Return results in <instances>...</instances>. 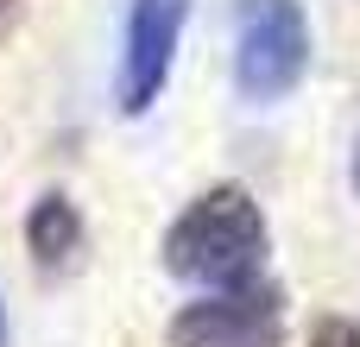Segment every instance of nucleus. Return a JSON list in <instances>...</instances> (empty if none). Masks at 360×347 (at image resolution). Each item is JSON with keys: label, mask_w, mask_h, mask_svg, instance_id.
Segmentation results:
<instances>
[{"label": "nucleus", "mask_w": 360, "mask_h": 347, "mask_svg": "<svg viewBox=\"0 0 360 347\" xmlns=\"http://www.w3.org/2000/svg\"><path fill=\"white\" fill-rule=\"evenodd\" d=\"M266 215L253 202V190L240 183H215L202 190L171 228H165V272L184 278V284H209V291H234V284H253L259 266H266Z\"/></svg>", "instance_id": "obj_1"}, {"label": "nucleus", "mask_w": 360, "mask_h": 347, "mask_svg": "<svg viewBox=\"0 0 360 347\" xmlns=\"http://www.w3.org/2000/svg\"><path fill=\"white\" fill-rule=\"evenodd\" d=\"M310 76L304 0H234V89L253 107L285 101Z\"/></svg>", "instance_id": "obj_2"}, {"label": "nucleus", "mask_w": 360, "mask_h": 347, "mask_svg": "<svg viewBox=\"0 0 360 347\" xmlns=\"http://www.w3.org/2000/svg\"><path fill=\"white\" fill-rule=\"evenodd\" d=\"M165 347H285V291L266 278L209 291L165 322Z\"/></svg>", "instance_id": "obj_3"}, {"label": "nucleus", "mask_w": 360, "mask_h": 347, "mask_svg": "<svg viewBox=\"0 0 360 347\" xmlns=\"http://www.w3.org/2000/svg\"><path fill=\"white\" fill-rule=\"evenodd\" d=\"M184 19H190V0H127L120 76H114L120 114H146V107L165 95V82H171V63H177Z\"/></svg>", "instance_id": "obj_4"}, {"label": "nucleus", "mask_w": 360, "mask_h": 347, "mask_svg": "<svg viewBox=\"0 0 360 347\" xmlns=\"http://www.w3.org/2000/svg\"><path fill=\"white\" fill-rule=\"evenodd\" d=\"M25 247H32V259H38L44 272L76 266V253H82V215H76V202H70L63 190H44V196L25 209Z\"/></svg>", "instance_id": "obj_5"}, {"label": "nucleus", "mask_w": 360, "mask_h": 347, "mask_svg": "<svg viewBox=\"0 0 360 347\" xmlns=\"http://www.w3.org/2000/svg\"><path fill=\"white\" fill-rule=\"evenodd\" d=\"M310 347H360V329L348 316H323V322L310 329Z\"/></svg>", "instance_id": "obj_6"}, {"label": "nucleus", "mask_w": 360, "mask_h": 347, "mask_svg": "<svg viewBox=\"0 0 360 347\" xmlns=\"http://www.w3.org/2000/svg\"><path fill=\"white\" fill-rule=\"evenodd\" d=\"M13 13H19V0H0V38H6V25H13Z\"/></svg>", "instance_id": "obj_7"}, {"label": "nucleus", "mask_w": 360, "mask_h": 347, "mask_svg": "<svg viewBox=\"0 0 360 347\" xmlns=\"http://www.w3.org/2000/svg\"><path fill=\"white\" fill-rule=\"evenodd\" d=\"M348 183H354V196H360V139H354V158H348Z\"/></svg>", "instance_id": "obj_8"}, {"label": "nucleus", "mask_w": 360, "mask_h": 347, "mask_svg": "<svg viewBox=\"0 0 360 347\" xmlns=\"http://www.w3.org/2000/svg\"><path fill=\"white\" fill-rule=\"evenodd\" d=\"M0 347H6V310H0Z\"/></svg>", "instance_id": "obj_9"}]
</instances>
